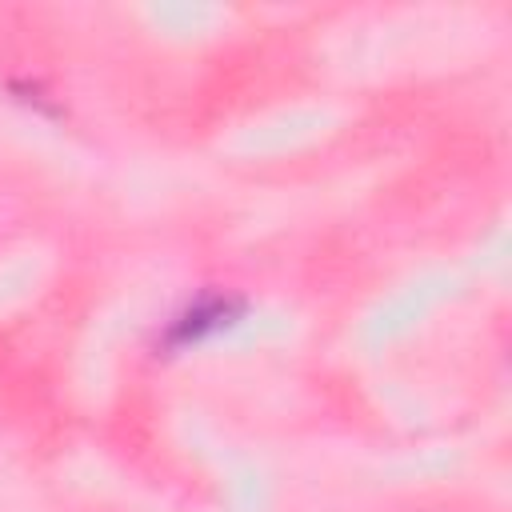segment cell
I'll return each instance as SVG.
<instances>
[{"instance_id": "cell-1", "label": "cell", "mask_w": 512, "mask_h": 512, "mask_svg": "<svg viewBox=\"0 0 512 512\" xmlns=\"http://www.w3.org/2000/svg\"><path fill=\"white\" fill-rule=\"evenodd\" d=\"M228 304H200L196 312H188L176 328V336H200L204 328H216V324H228Z\"/></svg>"}]
</instances>
